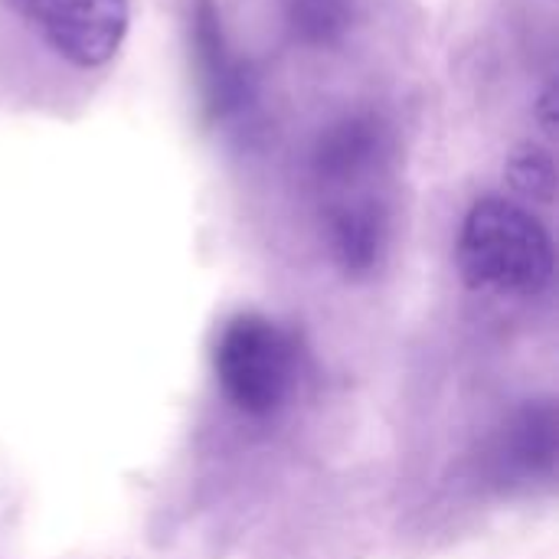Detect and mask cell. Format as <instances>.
<instances>
[{
	"label": "cell",
	"instance_id": "6da1fadb",
	"mask_svg": "<svg viewBox=\"0 0 559 559\" xmlns=\"http://www.w3.org/2000/svg\"><path fill=\"white\" fill-rule=\"evenodd\" d=\"M459 272L472 292L501 298L544 295L557 272L554 236L521 200L478 197L459 229Z\"/></svg>",
	"mask_w": 559,
	"mask_h": 559
},
{
	"label": "cell",
	"instance_id": "7a4b0ae2",
	"mask_svg": "<svg viewBox=\"0 0 559 559\" xmlns=\"http://www.w3.org/2000/svg\"><path fill=\"white\" fill-rule=\"evenodd\" d=\"M223 396L252 419H269L295 393L298 364L288 334L265 314L246 311L226 321L213 350Z\"/></svg>",
	"mask_w": 559,
	"mask_h": 559
},
{
	"label": "cell",
	"instance_id": "3957f363",
	"mask_svg": "<svg viewBox=\"0 0 559 559\" xmlns=\"http://www.w3.org/2000/svg\"><path fill=\"white\" fill-rule=\"evenodd\" d=\"M0 7L79 72L105 69L131 29L128 0H0Z\"/></svg>",
	"mask_w": 559,
	"mask_h": 559
},
{
	"label": "cell",
	"instance_id": "277c9868",
	"mask_svg": "<svg viewBox=\"0 0 559 559\" xmlns=\"http://www.w3.org/2000/svg\"><path fill=\"white\" fill-rule=\"evenodd\" d=\"M190 46L210 121L242 131L259 108V79L249 59L233 46L216 0L190 3Z\"/></svg>",
	"mask_w": 559,
	"mask_h": 559
},
{
	"label": "cell",
	"instance_id": "5b68a950",
	"mask_svg": "<svg viewBox=\"0 0 559 559\" xmlns=\"http://www.w3.org/2000/svg\"><path fill=\"white\" fill-rule=\"evenodd\" d=\"M390 124L377 111H347L331 121L311 151L314 177L331 190H357L390 157Z\"/></svg>",
	"mask_w": 559,
	"mask_h": 559
},
{
	"label": "cell",
	"instance_id": "8992f818",
	"mask_svg": "<svg viewBox=\"0 0 559 559\" xmlns=\"http://www.w3.org/2000/svg\"><path fill=\"white\" fill-rule=\"evenodd\" d=\"M328 239L334 259L347 272H370L386 242V213L377 197L350 193L337 200L328 213Z\"/></svg>",
	"mask_w": 559,
	"mask_h": 559
},
{
	"label": "cell",
	"instance_id": "52a82bcc",
	"mask_svg": "<svg viewBox=\"0 0 559 559\" xmlns=\"http://www.w3.org/2000/svg\"><path fill=\"white\" fill-rule=\"evenodd\" d=\"M282 16L295 43L308 49H331L350 33L357 0H282Z\"/></svg>",
	"mask_w": 559,
	"mask_h": 559
},
{
	"label": "cell",
	"instance_id": "ba28073f",
	"mask_svg": "<svg viewBox=\"0 0 559 559\" xmlns=\"http://www.w3.org/2000/svg\"><path fill=\"white\" fill-rule=\"evenodd\" d=\"M504 180L524 203H554L557 200V160L544 144L521 141L504 160Z\"/></svg>",
	"mask_w": 559,
	"mask_h": 559
},
{
	"label": "cell",
	"instance_id": "9c48e42d",
	"mask_svg": "<svg viewBox=\"0 0 559 559\" xmlns=\"http://www.w3.org/2000/svg\"><path fill=\"white\" fill-rule=\"evenodd\" d=\"M557 108H559V88L557 82H547L540 98H537V118L544 124L547 134H557Z\"/></svg>",
	"mask_w": 559,
	"mask_h": 559
}]
</instances>
